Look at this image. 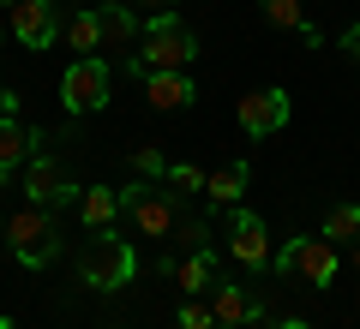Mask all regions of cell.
Masks as SVG:
<instances>
[{
    "label": "cell",
    "instance_id": "2e32d148",
    "mask_svg": "<svg viewBox=\"0 0 360 329\" xmlns=\"http://www.w3.org/2000/svg\"><path fill=\"white\" fill-rule=\"evenodd\" d=\"M78 215H84V228H90V234L115 228V222H120V192H108V186H84V192H78Z\"/></svg>",
    "mask_w": 360,
    "mask_h": 329
},
{
    "label": "cell",
    "instance_id": "5b68a950",
    "mask_svg": "<svg viewBox=\"0 0 360 329\" xmlns=\"http://www.w3.org/2000/svg\"><path fill=\"white\" fill-rule=\"evenodd\" d=\"M120 210L139 222L144 240H168V234L180 228V203H174V192H156L150 180H132V186L120 192Z\"/></svg>",
    "mask_w": 360,
    "mask_h": 329
},
{
    "label": "cell",
    "instance_id": "603a6c76",
    "mask_svg": "<svg viewBox=\"0 0 360 329\" xmlns=\"http://www.w3.org/2000/svg\"><path fill=\"white\" fill-rule=\"evenodd\" d=\"M168 186H180V192H198V186H205V174H198L193 162H168Z\"/></svg>",
    "mask_w": 360,
    "mask_h": 329
},
{
    "label": "cell",
    "instance_id": "52a82bcc",
    "mask_svg": "<svg viewBox=\"0 0 360 329\" xmlns=\"http://www.w3.org/2000/svg\"><path fill=\"white\" fill-rule=\"evenodd\" d=\"M18 186H25V198H30V203H42V210H66V203L78 198V186L60 174V162H54V156H42V150L25 162Z\"/></svg>",
    "mask_w": 360,
    "mask_h": 329
},
{
    "label": "cell",
    "instance_id": "4fadbf2b",
    "mask_svg": "<svg viewBox=\"0 0 360 329\" xmlns=\"http://www.w3.org/2000/svg\"><path fill=\"white\" fill-rule=\"evenodd\" d=\"M210 311H217V323L246 329V323H258V317H264V305H258L240 281H217V288H210Z\"/></svg>",
    "mask_w": 360,
    "mask_h": 329
},
{
    "label": "cell",
    "instance_id": "ffe728a7",
    "mask_svg": "<svg viewBox=\"0 0 360 329\" xmlns=\"http://www.w3.org/2000/svg\"><path fill=\"white\" fill-rule=\"evenodd\" d=\"M324 240H336V246H342V240H360V203H336V210L330 215H324Z\"/></svg>",
    "mask_w": 360,
    "mask_h": 329
},
{
    "label": "cell",
    "instance_id": "6da1fadb",
    "mask_svg": "<svg viewBox=\"0 0 360 329\" xmlns=\"http://www.w3.org/2000/svg\"><path fill=\"white\" fill-rule=\"evenodd\" d=\"M193 60H198V36H193V25L186 18H174V13H150L144 18V36H139V48H132V72H193Z\"/></svg>",
    "mask_w": 360,
    "mask_h": 329
},
{
    "label": "cell",
    "instance_id": "7c38bea8",
    "mask_svg": "<svg viewBox=\"0 0 360 329\" xmlns=\"http://www.w3.org/2000/svg\"><path fill=\"white\" fill-rule=\"evenodd\" d=\"M144 96H150L156 114H180V108H193L198 84L193 72H144Z\"/></svg>",
    "mask_w": 360,
    "mask_h": 329
},
{
    "label": "cell",
    "instance_id": "d6986e66",
    "mask_svg": "<svg viewBox=\"0 0 360 329\" xmlns=\"http://www.w3.org/2000/svg\"><path fill=\"white\" fill-rule=\"evenodd\" d=\"M258 13H264L276 30H300L307 42H319V30L307 25V6H300V0H258Z\"/></svg>",
    "mask_w": 360,
    "mask_h": 329
},
{
    "label": "cell",
    "instance_id": "d4e9b609",
    "mask_svg": "<svg viewBox=\"0 0 360 329\" xmlns=\"http://www.w3.org/2000/svg\"><path fill=\"white\" fill-rule=\"evenodd\" d=\"M342 48H348V60H354V66H360V25H354V30H348V36H342Z\"/></svg>",
    "mask_w": 360,
    "mask_h": 329
},
{
    "label": "cell",
    "instance_id": "8fae6325",
    "mask_svg": "<svg viewBox=\"0 0 360 329\" xmlns=\"http://www.w3.org/2000/svg\"><path fill=\"white\" fill-rule=\"evenodd\" d=\"M42 150V132L37 126H25L18 114H0V186L13 174H25V162Z\"/></svg>",
    "mask_w": 360,
    "mask_h": 329
},
{
    "label": "cell",
    "instance_id": "44dd1931",
    "mask_svg": "<svg viewBox=\"0 0 360 329\" xmlns=\"http://www.w3.org/2000/svg\"><path fill=\"white\" fill-rule=\"evenodd\" d=\"M132 174L139 180H168V156L156 150V144H139V150H132Z\"/></svg>",
    "mask_w": 360,
    "mask_h": 329
},
{
    "label": "cell",
    "instance_id": "484cf974",
    "mask_svg": "<svg viewBox=\"0 0 360 329\" xmlns=\"http://www.w3.org/2000/svg\"><path fill=\"white\" fill-rule=\"evenodd\" d=\"M276 329H312V323H307V317H283V323H276Z\"/></svg>",
    "mask_w": 360,
    "mask_h": 329
},
{
    "label": "cell",
    "instance_id": "7a4b0ae2",
    "mask_svg": "<svg viewBox=\"0 0 360 329\" xmlns=\"http://www.w3.org/2000/svg\"><path fill=\"white\" fill-rule=\"evenodd\" d=\"M6 246H13V257L25 269H49L60 257V222H54V210H42V203L13 210L6 215Z\"/></svg>",
    "mask_w": 360,
    "mask_h": 329
},
{
    "label": "cell",
    "instance_id": "ba28073f",
    "mask_svg": "<svg viewBox=\"0 0 360 329\" xmlns=\"http://www.w3.org/2000/svg\"><path fill=\"white\" fill-rule=\"evenodd\" d=\"M229 252H234V264H252V269L276 264V252H270V228H264V215H258V210H240V203H234V215H229Z\"/></svg>",
    "mask_w": 360,
    "mask_h": 329
},
{
    "label": "cell",
    "instance_id": "9a60e30c",
    "mask_svg": "<svg viewBox=\"0 0 360 329\" xmlns=\"http://www.w3.org/2000/svg\"><path fill=\"white\" fill-rule=\"evenodd\" d=\"M174 281L186 300H205V288H217V257H210V246H198V252H186L174 264Z\"/></svg>",
    "mask_w": 360,
    "mask_h": 329
},
{
    "label": "cell",
    "instance_id": "f546056e",
    "mask_svg": "<svg viewBox=\"0 0 360 329\" xmlns=\"http://www.w3.org/2000/svg\"><path fill=\"white\" fill-rule=\"evenodd\" d=\"M0 48H6V30H0Z\"/></svg>",
    "mask_w": 360,
    "mask_h": 329
},
{
    "label": "cell",
    "instance_id": "9c48e42d",
    "mask_svg": "<svg viewBox=\"0 0 360 329\" xmlns=\"http://www.w3.org/2000/svg\"><path fill=\"white\" fill-rule=\"evenodd\" d=\"M54 36H60V0H18L13 6L18 48H54Z\"/></svg>",
    "mask_w": 360,
    "mask_h": 329
},
{
    "label": "cell",
    "instance_id": "30bf717a",
    "mask_svg": "<svg viewBox=\"0 0 360 329\" xmlns=\"http://www.w3.org/2000/svg\"><path fill=\"white\" fill-rule=\"evenodd\" d=\"M234 120H240L246 138H264V132H283L288 126V90H252V96H240V108H234Z\"/></svg>",
    "mask_w": 360,
    "mask_h": 329
},
{
    "label": "cell",
    "instance_id": "ac0fdd59",
    "mask_svg": "<svg viewBox=\"0 0 360 329\" xmlns=\"http://www.w3.org/2000/svg\"><path fill=\"white\" fill-rule=\"evenodd\" d=\"M66 48H72V60L103 48V18H96V6H78V13H72V25H66Z\"/></svg>",
    "mask_w": 360,
    "mask_h": 329
},
{
    "label": "cell",
    "instance_id": "83f0119b",
    "mask_svg": "<svg viewBox=\"0 0 360 329\" xmlns=\"http://www.w3.org/2000/svg\"><path fill=\"white\" fill-rule=\"evenodd\" d=\"M0 6H6V13H13V6H18V0H0Z\"/></svg>",
    "mask_w": 360,
    "mask_h": 329
},
{
    "label": "cell",
    "instance_id": "1f68e13d",
    "mask_svg": "<svg viewBox=\"0 0 360 329\" xmlns=\"http://www.w3.org/2000/svg\"><path fill=\"white\" fill-rule=\"evenodd\" d=\"M0 228H6V222H0Z\"/></svg>",
    "mask_w": 360,
    "mask_h": 329
},
{
    "label": "cell",
    "instance_id": "f1b7e54d",
    "mask_svg": "<svg viewBox=\"0 0 360 329\" xmlns=\"http://www.w3.org/2000/svg\"><path fill=\"white\" fill-rule=\"evenodd\" d=\"M354 269H360V246H354Z\"/></svg>",
    "mask_w": 360,
    "mask_h": 329
},
{
    "label": "cell",
    "instance_id": "cb8c5ba5",
    "mask_svg": "<svg viewBox=\"0 0 360 329\" xmlns=\"http://www.w3.org/2000/svg\"><path fill=\"white\" fill-rule=\"evenodd\" d=\"M139 13H174V0H132Z\"/></svg>",
    "mask_w": 360,
    "mask_h": 329
},
{
    "label": "cell",
    "instance_id": "4dcf8cb0",
    "mask_svg": "<svg viewBox=\"0 0 360 329\" xmlns=\"http://www.w3.org/2000/svg\"><path fill=\"white\" fill-rule=\"evenodd\" d=\"M217 329H234V323H217Z\"/></svg>",
    "mask_w": 360,
    "mask_h": 329
},
{
    "label": "cell",
    "instance_id": "3957f363",
    "mask_svg": "<svg viewBox=\"0 0 360 329\" xmlns=\"http://www.w3.org/2000/svg\"><path fill=\"white\" fill-rule=\"evenodd\" d=\"M132 269H139V257H132V246L120 240L115 228L90 234V240H84V252H78V281H84V288H96V293L127 288V281H132Z\"/></svg>",
    "mask_w": 360,
    "mask_h": 329
},
{
    "label": "cell",
    "instance_id": "7402d4cb",
    "mask_svg": "<svg viewBox=\"0 0 360 329\" xmlns=\"http://www.w3.org/2000/svg\"><path fill=\"white\" fill-rule=\"evenodd\" d=\"M180 329H217V311H210L205 300H186L180 305Z\"/></svg>",
    "mask_w": 360,
    "mask_h": 329
},
{
    "label": "cell",
    "instance_id": "e0dca14e",
    "mask_svg": "<svg viewBox=\"0 0 360 329\" xmlns=\"http://www.w3.org/2000/svg\"><path fill=\"white\" fill-rule=\"evenodd\" d=\"M246 186H252V168H246V162H229V168H217V174L205 180V198L222 203V210H234V203L246 198Z\"/></svg>",
    "mask_w": 360,
    "mask_h": 329
},
{
    "label": "cell",
    "instance_id": "5bb4252c",
    "mask_svg": "<svg viewBox=\"0 0 360 329\" xmlns=\"http://www.w3.org/2000/svg\"><path fill=\"white\" fill-rule=\"evenodd\" d=\"M96 18H103V42H108V48H132V42L144 36L132 0H108V6H96Z\"/></svg>",
    "mask_w": 360,
    "mask_h": 329
},
{
    "label": "cell",
    "instance_id": "8992f818",
    "mask_svg": "<svg viewBox=\"0 0 360 329\" xmlns=\"http://www.w3.org/2000/svg\"><path fill=\"white\" fill-rule=\"evenodd\" d=\"M108 90H115V72H108V60H96V54H78V60L66 66V78H60L66 114H96L108 102Z\"/></svg>",
    "mask_w": 360,
    "mask_h": 329
},
{
    "label": "cell",
    "instance_id": "4316f807",
    "mask_svg": "<svg viewBox=\"0 0 360 329\" xmlns=\"http://www.w3.org/2000/svg\"><path fill=\"white\" fill-rule=\"evenodd\" d=\"M0 329H18V323H13V317H0Z\"/></svg>",
    "mask_w": 360,
    "mask_h": 329
},
{
    "label": "cell",
    "instance_id": "277c9868",
    "mask_svg": "<svg viewBox=\"0 0 360 329\" xmlns=\"http://www.w3.org/2000/svg\"><path fill=\"white\" fill-rule=\"evenodd\" d=\"M276 276H300L307 288H330L336 276H342V252H336V240H288L283 252H276Z\"/></svg>",
    "mask_w": 360,
    "mask_h": 329
}]
</instances>
